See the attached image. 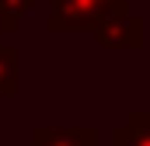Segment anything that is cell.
Instances as JSON below:
<instances>
[{"label": "cell", "mask_w": 150, "mask_h": 146, "mask_svg": "<svg viewBox=\"0 0 150 146\" xmlns=\"http://www.w3.org/2000/svg\"><path fill=\"white\" fill-rule=\"evenodd\" d=\"M115 4L119 0H49L52 14H49L45 28L56 35H80V32L94 35V28Z\"/></svg>", "instance_id": "1"}, {"label": "cell", "mask_w": 150, "mask_h": 146, "mask_svg": "<svg viewBox=\"0 0 150 146\" xmlns=\"http://www.w3.org/2000/svg\"><path fill=\"white\" fill-rule=\"evenodd\" d=\"M101 49H143L147 45V18L136 14L126 0H119L94 28Z\"/></svg>", "instance_id": "2"}, {"label": "cell", "mask_w": 150, "mask_h": 146, "mask_svg": "<svg viewBox=\"0 0 150 146\" xmlns=\"http://www.w3.org/2000/svg\"><path fill=\"white\" fill-rule=\"evenodd\" d=\"M32 146H98V129H91V125H35Z\"/></svg>", "instance_id": "3"}, {"label": "cell", "mask_w": 150, "mask_h": 146, "mask_svg": "<svg viewBox=\"0 0 150 146\" xmlns=\"http://www.w3.org/2000/svg\"><path fill=\"white\" fill-rule=\"evenodd\" d=\"M112 146H150V111H129V118L112 129Z\"/></svg>", "instance_id": "4"}, {"label": "cell", "mask_w": 150, "mask_h": 146, "mask_svg": "<svg viewBox=\"0 0 150 146\" xmlns=\"http://www.w3.org/2000/svg\"><path fill=\"white\" fill-rule=\"evenodd\" d=\"M18 80H21L18 52L11 45H4V32H0V98H14L18 94Z\"/></svg>", "instance_id": "5"}, {"label": "cell", "mask_w": 150, "mask_h": 146, "mask_svg": "<svg viewBox=\"0 0 150 146\" xmlns=\"http://www.w3.org/2000/svg\"><path fill=\"white\" fill-rule=\"evenodd\" d=\"M35 7V0H0V32L11 35L21 28V18Z\"/></svg>", "instance_id": "6"}]
</instances>
